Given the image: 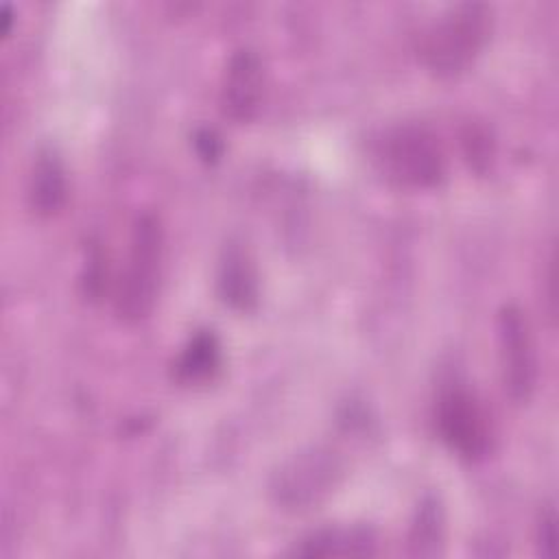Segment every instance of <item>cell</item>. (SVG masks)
I'll use <instances>...</instances> for the list:
<instances>
[{
  "instance_id": "1",
  "label": "cell",
  "mask_w": 559,
  "mask_h": 559,
  "mask_svg": "<svg viewBox=\"0 0 559 559\" xmlns=\"http://www.w3.org/2000/svg\"><path fill=\"white\" fill-rule=\"evenodd\" d=\"M491 7L483 2H463L445 11L421 37L419 57L439 79L463 74L491 35Z\"/></svg>"
},
{
  "instance_id": "2",
  "label": "cell",
  "mask_w": 559,
  "mask_h": 559,
  "mask_svg": "<svg viewBox=\"0 0 559 559\" xmlns=\"http://www.w3.org/2000/svg\"><path fill=\"white\" fill-rule=\"evenodd\" d=\"M373 162L380 173L413 190H428L445 179V151L432 129L402 122L384 129L373 142Z\"/></svg>"
},
{
  "instance_id": "3",
  "label": "cell",
  "mask_w": 559,
  "mask_h": 559,
  "mask_svg": "<svg viewBox=\"0 0 559 559\" xmlns=\"http://www.w3.org/2000/svg\"><path fill=\"white\" fill-rule=\"evenodd\" d=\"M164 229L159 216L144 212L135 218L129 240L127 264L116 293V312L120 319L135 323L151 314L162 280Z\"/></svg>"
},
{
  "instance_id": "4",
  "label": "cell",
  "mask_w": 559,
  "mask_h": 559,
  "mask_svg": "<svg viewBox=\"0 0 559 559\" xmlns=\"http://www.w3.org/2000/svg\"><path fill=\"white\" fill-rule=\"evenodd\" d=\"M343 474L341 459L328 448H308L293 454L273 474L271 493L282 509H308L325 498Z\"/></svg>"
},
{
  "instance_id": "5",
  "label": "cell",
  "mask_w": 559,
  "mask_h": 559,
  "mask_svg": "<svg viewBox=\"0 0 559 559\" xmlns=\"http://www.w3.org/2000/svg\"><path fill=\"white\" fill-rule=\"evenodd\" d=\"M437 430L443 443L463 459L478 461L491 450L493 430L483 402L463 384H450L437 402Z\"/></svg>"
},
{
  "instance_id": "6",
  "label": "cell",
  "mask_w": 559,
  "mask_h": 559,
  "mask_svg": "<svg viewBox=\"0 0 559 559\" xmlns=\"http://www.w3.org/2000/svg\"><path fill=\"white\" fill-rule=\"evenodd\" d=\"M498 345L502 382L518 404L531 400L537 384V356L528 321L518 306H504L498 314Z\"/></svg>"
},
{
  "instance_id": "7",
  "label": "cell",
  "mask_w": 559,
  "mask_h": 559,
  "mask_svg": "<svg viewBox=\"0 0 559 559\" xmlns=\"http://www.w3.org/2000/svg\"><path fill=\"white\" fill-rule=\"evenodd\" d=\"M264 92L262 59L251 48L236 50L223 72L221 109L234 122H249L255 118Z\"/></svg>"
},
{
  "instance_id": "8",
  "label": "cell",
  "mask_w": 559,
  "mask_h": 559,
  "mask_svg": "<svg viewBox=\"0 0 559 559\" xmlns=\"http://www.w3.org/2000/svg\"><path fill=\"white\" fill-rule=\"evenodd\" d=\"M216 286H218L221 299L229 308L238 312H249L255 308L258 295H260L258 271L247 247H242L240 242L225 245L221 264H218Z\"/></svg>"
},
{
  "instance_id": "9",
  "label": "cell",
  "mask_w": 559,
  "mask_h": 559,
  "mask_svg": "<svg viewBox=\"0 0 559 559\" xmlns=\"http://www.w3.org/2000/svg\"><path fill=\"white\" fill-rule=\"evenodd\" d=\"M68 201V177L59 153L50 146L37 151L28 175V203L37 216H55Z\"/></svg>"
},
{
  "instance_id": "10",
  "label": "cell",
  "mask_w": 559,
  "mask_h": 559,
  "mask_svg": "<svg viewBox=\"0 0 559 559\" xmlns=\"http://www.w3.org/2000/svg\"><path fill=\"white\" fill-rule=\"evenodd\" d=\"M306 557H356L376 552V535L367 526L347 528H321L301 539L295 548Z\"/></svg>"
},
{
  "instance_id": "11",
  "label": "cell",
  "mask_w": 559,
  "mask_h": 559,
  "mask_svg": "<svg viewBox=\"0 0 559 559\" xmlns=\"http://www.w3.org/2000/svg\"><path fill=\"white\" fill-rule=\"evenodd\" d=\"M221 343L212 330H201L188 338L175 360V378L183 384H203L221 369Z\"/></svg>"
},
{
  "instance_id": "12",
  "label": "cell",
  "mask_w": 559,
  "mask_h": 559,
  "mask_svg": "<svg viewBox=\"0 0 559 559\" xmlns=\"http://www.w3.org/2000/svg\"><path fill=\"white\" fill-rule=\"evenodd\" d=\"M413 555H439L443 546V509L437 498H426L408 533Z\"/></svg>"
},
{
  "instance_id": "13",
  "label": "cell",
  "mask_w": 559,
  "mask_h": 559,
  "mask_svg": "<svg viewBox=\"0 0 559 559\" xmlns=\"http://www.w3.org/2000/svg\"><path fill=\"white\" fill-rule=\"evenodd\" d=\"M463 148L465 157L469 159L472 168L478 173H485L489 168V162L493 157V140L483 124H467L463 131Z\"/></svg>"
},
{
  "instance_id": "14",
  "label": "cell",
  "mask_w": 559,
  "mask_h": 559,
  "mask_svg": "<svg viewBox=\"0 0 559 559\" xmlns=\"http://www.w3.org/2000/svg\"><path fill=\"white\" fill-rule=\"evenodd\" d=\"M194 148L203 162H216L223 155V140L214 129H199L192 138Z\"/></svg>"
},
{
  "instance_id": "15",
  "label": "cell",
  "mask_w": 559,
  "mask_h": 559,
  "mask_svg": "<svg viewBox=\"0 0 559 559\" xmlns=\"http://www.w3.org/2000/svg\"><path fill=\"white\" fill-rule=\"evenodd\" d=\"M555 542H557V526H555V511L546 509L537 524V548L542 557L555 555Z\"/></svg>"
}]
</instances>
